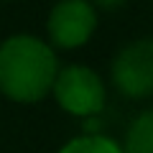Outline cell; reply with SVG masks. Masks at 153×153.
<instances>
[{
  "label": "cell",
  "mask_w": 153,
  "mask_h": 153,
  "mask_svg": "<svg viewBox=\"0 0 153 153\" xmlns=\"http://www.w3.org/2000/svg\"><path fill=\"white\" fill-rule=\"evenodd\" d=\"M59 153H125V151H123V146H117L107 135L87 133V135L71 138L64 148H59Z\"/></svg>",
  "instance_id": "obj_6"
},
{
  "label": "cell",
  "mask_w": 153,
  "mask_h": 153,
  "mask_svg": "<svg viewBox=\"0 0 153 153\" xmlns=\"http://www.w3.org/2000/svg\"><path fill=\"white\" fill-rule=\"evenodd\" d=\"M51 92H54L59 107L76 117L100 115L105 107V97H107L100 74L84 64H69L59 69Z\"/></svg>",
  "instance_id": "obj_2"
},
{
  "label": "cell",
  "mask_w": 153,
  "mask_h": 153,
  "mask_svg": "<svg viewBox=\"0 0 153 153\" xmlns=\"http://www.w3.org/2000/svg\"><path fill=\"white\" fill-rule=\"evenodd\" d=\"M94 5H100V8H105V10H112V8H120L125 0H92Z\"/></svg>",
  "instance_id": "obj_7"
},
{
  "label": "cell",
  "mask_w": 153,
  "mask_h": 153,
  "mask_svg": "<svg viewBox=\"0 0 153 153\" xmlns=\"http://www.w3.org/2000/svg\"><path fill=\"white\" fill-rule=\"evenodd\" d=\"M59 71L54 46L18 33L0 44V92L13 102H38L51 92Z\"/></svg>",
  "instance_id": "obj_1"
},
{
  "label": "cell",
  "mask_w": 153,
  "mask_h": 153,
  "mask_svg": "<svg viewBox=\"0 0 153 153\" xmlns=\"http://www.w3.org/2000/svg\"><path fill=\"white\" fill-rule=\"evenodd\" d=\"M94 28H97V10L89 0H59L46 18L49 44L64 51L84 46L92 38Z\"/></svg>",
  "instance_id": "obj_4"
},
{
  "label": "cell",
  "mask_w": 153,
  "mask_h": 153,
  "mask_svg": "<svg viewBox=\"0 0 153 153\" xmlns=\"http://www.w3.org/2000/svg\"><path fill=\"white\" fill-rule=\"evenodd\" d=\"M125 153H153V110H146L130 123L125 133Z\"/></svg>",
  "instance_id": "obj_5"
},
{
  "label": "cell",
  "mask_w": 153,
  "mask_h": 153,
  "mask_svg": "<svg viewBox=\"0 0 153 153\" xmlns=\"http://www.w3.org/2000/svg\"><path fill=\"white\" fill-rule=\"evenodd\" d=\"M110 76L117 92L130 100L153 94V38H138L125 44L112 59Z\"/></svg>",
  "instance_id": "obj_3"
}]
</instances>
